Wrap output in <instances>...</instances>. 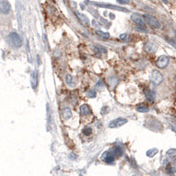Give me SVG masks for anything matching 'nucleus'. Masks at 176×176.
<instances>
[{
    "instance_id": "nucleus-1",
    "label": "nucleus",
    "mask_w": 176,
    "mask_h": 176,
    "mask_svg": "<svg viewBox=\"0 0 176 176\" xmlns=\"http://www.w3.org/2000/svg\"><path fill=\"white\" fill-rule=\"evenodd\" d=\"M7 41L14 48H19L22 46V40L20 38V36L15 32H11L8 34Z\"/></svg>"
},
{
    "instance_id": "nucleus-2",
    "label": "nucleus",
    "mask_w": 176,
    "mask_h": 176,
    "mask_svg": "<svg viewBox=\"0 0 176 176\" xmlns=\"http://www.w3.org/2000/svg\"><path fill=\"white\" fill-rule=\"evenodd\" d=\"M143 18H144L145 23L148 26H150L152 28H153V29H160L161 27L160 22L155 17H153V16H152L150 14H144Z\"/></svg>"
},
{
    "instance_id": "nucleus-3",
    "label": "nucleus",
    "mask_w": 176,
    "mask_h": 176,
    "mask_svg": "<svg viewBox=\"0 0 176 176\" xmlns=\"http://www.w3.org/2000/svg\"><path fill=\"white\" fill-rule=\"evenodd\" d=\"M127 123H128V120L126 118L120 117V118H116V119L111 121L110 123L108 124V127L110 129H116V128H120V127L125 125Z\"/></svg>"
},
{
    "instance_id": "nucleus-4",
    "label": "nucleus",
    "mask_w": 176,
    "mask_h": 176,
    "mask_svg": "<svg viewBox=\"0 0 176 176\" xmlns=\"http://www.w3.org/2000/svg\"><path fill=\"white\" fill-rule=\"evenodd\" d=\"M151 79H152V82L156 85V86H159L162 83L163 81V76L162 74L158 71H153L152 72V75H151Z\"/></svg>"
},
{
    "instance_id": "nucleus-5",
    "label": "nucleus",
    "mask_w": 176,
    "mask_h": 176,
    "mask_svg": "<svg viewBox=\"0 0 176 176\" xmlns=\"http://www.w3.org/2000/svg\"><path fill=\"white\" fill-rule=\"evenodd\" d=\"M11 10V6L7 0H1L0 2V11L2 14H8Z\"/></svg>"
},
{
    "instance_id": "nucleus-6",
    "label": "nucleus",
    "mask_w": 176,
    "mask_h": 176,
    "mask_svg": "<svg viewBox=\"0 0 176 176\" xmlns=\"http://www.w3.org/2000/svg\"><path fill=\"white\" fill-rule=\"evenodd\" d=\"M131 20L136 24V25H138V26H140V27H142V28H145V19H144V18L142 19L138 14H136V13H134V14H132L131 15Z\"/></svg>"
},
{
    "instance_id": "nucleus-7",
    "label": "nucleus",
    "mask_w": 176,
    "mask_h": 176,
    "mask_svg": "<svg viewBox=\"0 0 176 176\" xmlns=\"http://www.w3.org/2000/svg\"><path fill=\"white\" fill-rule=\"evenodd\" d=\"M168 63H169V58L167 56H160L156 61V65L161 69L166 68L168 65Z\"/></svg>"
},
{
    "instance_id": "nucleus-8",
    "label": "nucleus",
    "mask_w": 176,
    "mask_h": 176,
    "mask_svg": "<svg viewBox=\"0 0 176 176\" xmlns=\"http://www.w3.org/2000/svg\"><path fill=\"white\" fill-rule=\"evenodd\" d=\"M93 4L95 5H98L100 7H105V8H108V9H113V10H117V11H129L127 9H124L123 7H119V6H116V5H112V4H98V3H93Z\"/></svg>"
},
{
    "instance_id": "nucleus-9",
    "label": "nucleus",
    "mask_w": 176,
    "mask_h": 176,
    "mask_svg": "<svg viewBox=\"0 0 176 176\" xmlns=\"http://www.w3.org/2000/svg\"><path fill=\"white\" fill-rule=\"evenodd\" d=\"M114 153L113 152H107L103 154L102 156V160H104V162L108 163V164H112L115 160V157H114Z\"/></svg>"
},
{
    "instance_id": "nucleus-10",
    "label": "nucleus",
    "mask_w": 176,
    "mask_h": 176,
    "mask_svg": "<svg viewBox=\"0 0 176 176\" xmlns=\"http://www.w3.org/2000/svg\"><path fill=\"white\" fill-rule=\"evenodd\" d=\"M76 16L77 18L78 19L79 22L84 25V26H88L89 25V19L86 16H85L84 14H81V13H78V12H76Z\"/></svg>"
},
{
    "instance_id": "nucleus-11",
    "label": "nucleus",
    "mask_w": 176,
    "mask_h": 176,
    "mask_svg": "<svg viewBox=\"0 0 176 176\" xmlns=\"http://www.w3.org/2000/svg\"><path fill=\"white\" fill-rule=\"evenodd\" d=\"M145 49L147 52L153 53V52H155L156 49H157V44L154 43V42H151V41H149V42H147V43L145 44Z\"/></svg>"
},
{
    "instance_id": "nucleus-12",
    "label": "nucleus",
    "mask_w": 176,
    "mask_h": 176,
    "mask_svg": "<svg viewBox=\"0 0 176 176\" xmlns=\"http://www.w3.org/2000/svg\"><path fill=\"white\" fill-rule=\"evenodd\" d=\"M92 111L86 104H84L80 107V114L82 115H90Z\"/></svg>"
},
{
    "instance_id": "nucleus-13",
    "label": "nucleus",
    "mask_w": 176,
    "mask_h": 176,
    "mask_svg": "<svg viewBox=\"0 0 176 176\" xmlns=\"http://www.w3.org/2000/svg\"><path fill=\"white\" fill-rule=\"evenodd\" d=\"M72 116V113L70 108H65L63 109V118L64 120H69Z\"/></svg>"
},
{
    "instance_id": "nucleus-14",
    "label": "nucleus",
    "mask_w": 176,
    "mask_h": 176,
    "mask_svg": "<svg viewBox=\"0 0 176 176\" xmlns=\"http://www.w3.org/2000/svg\"><path fill=\"white\" fill-rule=\"evenodd\" d=\"M145 94L146 98H147L149 100L152 101V100H154V93H153L152 91H151L150 89L145 90Z\"/></svg>"
},
{
    "instance_id": "nucleus-15",
    "label": "nucleus",
    "mask_w": 176,
    "mask_h": 176,
    "mask_svg": "<svg viewBox=\"0 0 176 176\" xmlns=\"http://www.w3.org/2000/svg\"><path fill=\"white\" fill-rule=\"evenodd\" d=\"M137 110L138 111V112H141V113H147V112H149V108L146 106V105H145V104H141V105H138V107H137Z\"/></svg>"
},
{
    "instance_id": "nucleus-16",
    "label": "nucleus",
    "mask_w": 176,
    "mask_h": 176,
    "mask_svg": "<svg viewBox=\"0 0 176 176\" xmlns=\"http://www.w3.org/2000/svg\"><path fill=\"white\" fill-rule=\"evenodd\" d=\"M159 152V150L157 148H152V149H150L149 151H147L146 152V155L150 158H152L153 156H155L157 153Z\"/></svg>"
},
{
    "instance_id": "nucleus-17",
    "label": "nucleus",
    "mask_w": 176,
    "mask_h": 176,
    "mask_svg": "<svg viewBox=\"0 0 176 176\" xmlns=\"http://www.w3.org/2000/svg\"><path fill=\"white\" fill-rule=\"evenodd\" d=\"M96 33H97L100 37L104 38V39H108V38L110 37V34H109L108 33H105V32H102V31H100V30H97V31H96Z\"/></svg>"
},
{
    "instance_id": "nucleus-18",
    "label": "nucleus",
    "mask_w": 176,
    "mask_h": 176,
    "mask_svg": "<svg viewBox=\"0 0 176 176\" xmlns=\"http://www.w3.org/2000/svg\"><path fill=\"white\" fill-rule=\"evenodd\" d=\"M113 153H114V155L115 156H122L123 155V149L122 148H120V147H115V148H114V150H113Z\"/></svg>"
},
{
    "instance_id": "nucleus-19",
    "label": "nucleus",
    "mask_w": 176,
    "mask_h": 176,
    "mask_svg": "<svg viewBox=\"0 0 176 176\" xmlns=\"http://www.w3.org/2000/svg\"><path fill=\"white\" fill-rule=\"evenodd\" d=\"M83 132H84V134H85L86 136H90V135H92L93 130H92V128H90V127H86V128L84 129Z\"/></svg>"
},
{
    "instance_id": "nucleus-20",
    "label": "nucleus",
    "mask_w": 176,
    "mask_h": 176,
    "mask_svg": "<svg viewBox=\"0 0 176 176\" xmlns=\"http://www.w3.org/2000/svg\"><path fill=\"white\" fill-rule=\"evenodd\" d=\"M87 96L90 97V98H95L96 97V93L93 90H90L87 92Z\"/></svg>"
},
{
    "instance_id": "nucleus-21",
    "label": "nucleus",
    "mask_w": 176,
    "mask_h": 176,
    "mask_svg": "<svg viewBox=\"0 0 176 176\" xmlns=\"http://www.w3.org/2000/svg\"><path fill=\"white\" fill-rule=\"evenodd\" d=\"M71 81H72V77H71V75H67L66 78H65V82H66L68 85H71Z\"/></svg>"
},
{
    "instance_id": "nucleus-22",
    "label": "nucleus",
    "mask_w": 176,
    "mask_h": 176,
    "mask_svg": "<svg viewBox=\"0 0 176 176\" xmlns=\"http://www.w3.org/2000/svg\"><path fill=\"white\" fill-rule=\"evenodd\" d=\"M117 2L121 4H127L130 3V0H117Z\"/></svg>"
},
{
    "instance_id": "nucleus-23",
    "label": "nucleus",
    "mask_w": 176,
    "mask_h": 176,
    "mask_svg": "<svg viewBox=\"0 0 176 176\" xmlns=\"http://www.w3.org/2000/svg\"><path fill=\"white\" fill-rule=\"evenodd\" d=\"M127 36H128V35H127L126 33H123V34L120 35V39H121L122 41H125V40L127 39Z\"/></svg>"
}]
</instances>
